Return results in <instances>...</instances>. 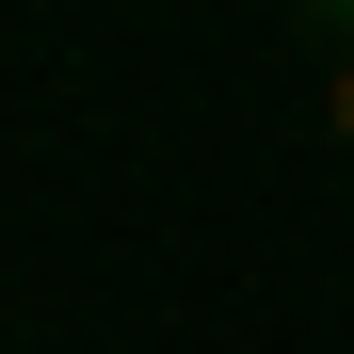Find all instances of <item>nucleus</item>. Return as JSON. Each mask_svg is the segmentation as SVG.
I'll return each mask as SVG.
<instances>
[{
  "label": "nucleus",
  "mask_w": 354,
  "mask_h": 354,
  "mask_svg": "<svg viewBox=\"0 0 354 354\" xmlns=\"http://www.w3.org/2000/svg\"><path fill=\"white\" fill-rule=\"evenodd\" d=\"M322 113H338V145H354V65H338V97H322Z\"/></svg>",
  "instance_id": "f257e3e1"
},
{
  "label": "nucleus",
  "mask_w": 354,
  "mask_h": 354,
  "mask_svg": "<svg viewBox=\"0 0 354 354\" xmlns=\"http://www.w3.org/2000/svg\"><path fill=\"white\" fill-rule=\"evenodd\" d=\"M306 17H322V32H354V0H306Z\"/></svg>",
  "instance_id": "f03ea898"
}]
</instances>
